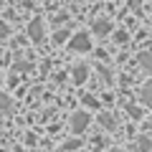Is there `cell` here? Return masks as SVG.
<instances>
[{"mask_svg": "<svg viewBox=\"0 0 152 152\" xmlns=\"http://www.w3.org/2000/svg\"><path fill=\"white\" fill-rule=\"evenodd\" d=\"M5 36H8V26H3V23H0V41H3Z\"/></svg>", "mask_w": 152, "mask_h": 152, "instance_id": "14", "label": "cell"}, {"mask_svg": "<svg viewBox=\"0 0 152 152\" xmlns=\"http://www.w3.org/2000/svg\"><path fill=\"white\" fill-rule=\"evenodd\" d=\"M99 124L107 127V129H114V127H117V119H114L112 114H102V117H99Z\"/></svg>", "mask_w": 152, "mask_h": 152, "instance_id": "7", "label": "cell"}, {"mask_svg": "<svg viewBox=\"0 0 152 152\" xmlns=\"http://www.w3.org/2000/svg\"><path fill=\"white\" fill-rule=\"evenodd\" d=\"M66 36H69V31H58V33H56V41H58V43H64Z\"/></svg>", "mask_w": 152, "mask_h": 152, "instance_id": "12", "label": "cell"}, {"mask_svg": "<svg viewBox=\"0 0 152 152\" xmlns=\"http://www.w3.org/2000/svg\"><path fill=\"white\" fill-rule=\"evenodd\" d=\"M140 150H142V152H150V150H152V142L147 140V137H142V140H140Z\"/></svg>", "mask_w": 152, "mask_h": 152, "instance_id": "11", "label": "cell"}, {"mask_svg": "<svg viewBox=\"0 0 152 152\" xmlns=\"http://www.w3.org/2000/svg\"><path fill=\"white\" fill-rule=\"evenodd\" d=\"M142 102L152 104V86H145V89H142Z\"/></svg>", "mask_w": 152, "mask_h": 152, "instance_id": "10", "label": "cell"}, {"mask_svg": "<svg viewBox=\"0 0 152 152\" xmlns=\"http://www.w3.org/2000/svg\"><path fill=\"white\" fill-rule=\"evenodd\" d=\"M69 48L71 51H79V53H86V51H91V38H89L86 33H76V36L71 38Z\"/></svg>", "mask_w": 152, "mask_h": 152, "instance_id": "1", "label": "cell"}, {"mask_svg": "<svg viewBox=\"0 0 152 152\" xmlns=\"http://www.w3.org/2000/svg\"><path fill=\"white\" fill-rule=\"evenodd\" d=\"M28 36H31L33 41H41V38H43V20H33L31 26H28Z\"/></svg>", "mask_w": 152, "mask_h": 152, "instance_id": "3", "label": "cell"}, {"mask_svg": "<svg viewBox=\"0 0 152 152\" xmlns=\"http://www.w3.org/2000/svg\"><path fill=\"white\" fill-rule=\"evenodd\" d=\"M79 147V140H71V142H66V150H76Z\"/></svg>", "mask_w": 152, "mask_h": 152, "instance_id": "13", "label": "cell"}, {"mask_svg": "<svg viewBox=\"0 0 152 152\" xmlns=\"http://www.w3.org/2000/svg\"><path fill=\"white\" fill-rule=\"evenodd\" d=\"M0 107H3V109H8V112H13V102L5 96V94H0Z\"/></svg>", "mask_w": 152, "mask_h": 152, "instance_id": "9", "label": "cell"}, {"mask_svg": "<svg viewBox=\"0 0 152 152\" xmlns=\"http://www.w3.org/2000/svg\"><path fill=\"white\" fill-rule=\"evenodd\" d=\"M94 33H96V36H107V33H112V23H109L107 18L96 20V23H94Z\"/></svg>", "mask_w": 152, "mask_h": 152, "instance_id": "5", "label": "cell"}, {"mask_svg": "<svg viewBox=\"0 0 152 152\" xmlns=\"http://www.w3.org/2000/svg\"><path fill=\"white\" fill-rule=\"evenodd\" d=\"M127 112H129L132 117H140V109H137V107H127Z\"/></svg>", "mask_w": 152, "mask_h": 152, "instance_id": "15", "label": "cell"}, {"mask_svg": "<svg viewBox=\"0 0 152 152\" xmlns=\"http://www.w3.org/2000/svg\"><path fill=\"white\" fill-rule=\"evenodd\" d=\"M81 102H84V107H89V109H99V102H96L94 96H89V94L81 99Z\"/></svg>", "mask_w": 152, "mask_h": 152, "instance_id": "8", "label": "cell"}, {"mask_svg": "<svg viewBox=\"0 0 152 152\" xmlns=\"http://www.w3.org/2000/svg\"><path fill=\"white\" fill-rule=\"evenodd\" d=\"M86 76H89V69L84 64L74 66V84H84V81H86Z\"/></svg>", "mask_w": 152, "mask_h": 152, "instance_id": "4", "label": "cell"}, {"mask_svg": "<svg viewBox=\"0 0 152 152\" xmlns=\"http://www.w3.org/2000/svg\"><path fill=\"white\" fill-rule=\"evenodd\" d=\"M140 66L152 76V53H142V56H140Z\"/></svg>", "mask_w": 152, "mask_h": 152, "instance_id": "6", "label": "cell"}, {"mask_svg": "<svg viewBox=\"0 0 152 152\" xmlns=\"http://www.w3.org/2000/svg\"><path fill=\"white\" fill-rule=\"evenodd\" d=\"M86 127H89V112L81 109V112L71 114V129H74V132H84Z\"/></svg>", "mask_w": 152, "mask_h": 152, "instance_id": "2", "label": "cell"}]
</instances>
